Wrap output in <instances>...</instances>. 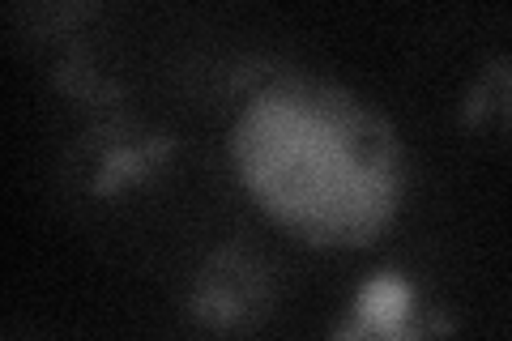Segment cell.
<instances>
[{
	"label": "cell",
	"instance_id": "cell-2",
	"mask_svg": "<svg viewBox=\"0 0 512 341\" xmlns=\"http://www.w3.org/2000/svg\"><path fill=\"white\" fill-rule=\"evenodd\" d=\"M175 141L163 128L133 116H103L94 120L69 150V171L90 197H116V192L146 184L175 154Z\"/></svg>",
	"mask_w": 512,
	"mask_h": 341
},
{
	"label": "cell",
	"instance_id": "cell-1",
	"mask_svg": "<svg viewBox=\"0 0 512 341\" xmlns=\"http://www.w3.org/2000/svg\"><path fill=\"white\" fill-rule=\"evenodd\" d=\"M227 154L256 209L320 252L372 248L402 209V141L338 81L265 73L227 128Z\"/></svg>",
	"mask_w": 512,
	"mask_h": 341
},
{
	"label": "cell",
	"instance_id": "cell-5",
	"mask_svg": "<svg viewBox=\"0 0 512 341\" xmlns=\"http://www.w3.org/2000/svg\"><path fill=\"white\" fill-rule=\"evenodd\" d=\"M466 124H500L512 128V60L491 56L483 64V73L474 77V86L466 94Z\"/></svg>",
	"mask_w": 512,
	"mask_h": 341
},
{
	"label": "cell",
	"instance_id": "cell-4",
	"mask_svg": "<svg viewBox=\"0 0 512 341\" xmlns=\"http://www.w3.org/2000/svg\"><path fill=\"white\" fill-rule=\"evenodd\" d=\"M453 333V316L427 307L419 286L397 269L372 273L350 303V320L329 333V341H436Z\"/></svg>",
	"mask_w": 512,
	"mask_h": 341
},
{
	"label": "cell",
	"instance_id": "cell-6",
	"mask_svg": "<svg viewBox=\"0 0 512 341\" xmlns=\"http://www.w3.org/2000/svg\"><path fill=\"white\" fill-rule=\"evenodd\" d=\"M56 86L69 94V99H82V103H116L120 94H124L120 81H107L90 64L86 52H77V56H69V60L60 64V69H56Z\"/></svg>",
	"mask_w": 512,
	"mask_h": 341
},
{
	"label": "cell",
	"instance_id": "cell-3",
	"mask_svg": "<svg viewBox=\"0 0 512 341\" xmlns=\"http://www.w3.org/2000/svg\"><path fill=\"white\" fill-rule=\"evenodd\" d=\"M274 299V269L244 243H222L188 286V316L214 333H248L274 312Z\"/></svg>",
	"mask_w": 512,
	"mask_h": 341
}]
</instances>
